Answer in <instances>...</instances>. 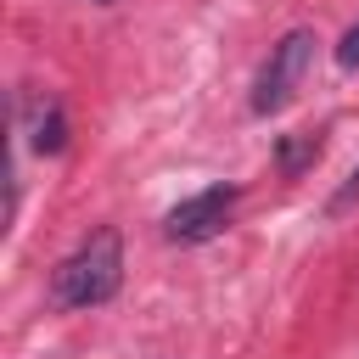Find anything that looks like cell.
Segmentation results:
<instances>
[{"mask_svg": "<svg viewBox=\"0 0 359 359\" xmlns=\"http://www.w3.org/2000/svg\"><path fill=\"white\" fill-rule=\"evenodd\" d=\"M123 286V236L101 224L90 241H79L56 269H50V303L56 309H95Z\"/></svg>", "mask_w": 359, "mask_h": 359, "instance_id": "6da1fadb", "label": "cell"}, {"mask_svg": "<svg viewBox=\"0 0 359 359\" xmlns=\"http://www.w3.org/2000/svg\"><path fill=\"white\" fill-rule=\"evenodd\" d=\"M314 34L309 28H292L275 50H269V62L258 67V84H252V112L258 118H269V112H280L292 95H297V84H303V73H309V62H314Z\"/></svg>", "mask_w": 359, "mask_h": 359, "instance_id": "7a4b0ae2", "label": "cell"}, {"mask_svg": "<svg viewBox=\"0 0 359 359\" xmlns=\"http://www.w3.org/2000/svg\"><path fill=\"white\" fill-rule=\"evenodd\" d=\"M230 208H236V185H208V191H196V196H185V202H174L168 208V219H163V236L168 241H213L224 224H230Z\"/></svg>", "mask_w": 359, "mask_h": 359, "instance_id": "3957f363", "label": "cell"}, {"mask_svg": "<svg viewBox=\"0 0 359 359\" xmlns=\"http://www.w3.org/2000/svg\"><path fill=\"white\" fill-rule=\"evenodd\" d=\"M275 157H280V174H303V168L320 157V135H286V140L275 146Z\"/></svg>", "mask_w": 359, "mask_h": 359, "instance_id": "277c9868", "label": "cell"}, {"mask_svg": "<svg viewBox=\"0 0 359 359\" xmlns=\"http://www.w3.org/2000/svg\"><path fill=\"white\" fill-rule=\"evenodd\" d=\"M28 140H34V151H62V146H67V123H62V107H45Z\"/></svg>", "mask_w": 359, "mask_h": 359, "instance_id": "5b68a950", "label": "cell"}, {"mask_svg": "<svg viewBox=\"0 0 359 359\" xmlns=\"http://www.w3.org/2000/svg\"><path fill=\"white\" fill-rule=\"evenodd\" d=\"M337 62H342V67H359V22L337 39Z\"/></svg>", "mask_w": 359, "mask_h": 359, "instance_id": "8992f818", "label": "cell"}, {"mask_svg": "<svg viewBox=\"0 0 359 359\" xmlns=\"http://www.w3.org/2000/svg\"><path fill=\"white\" fill-rule=\"evenodd\" d=\"M353 196H359V168H353V174H348V180H342V191H337V196H331V213H337V208H348V202H353Z\"/></svg>", "mask_w": 359, "mask_h": 359, "instance_id": "52a82bcc", "label": "cell"}, {"mask_svg": "<svg viewBox=\"0 0 359 359\" xmlns=\"http://www.w3.org/2000/svg\"><path fill=\"white\" fill-rule=\"evenodd\" d=\"M95 6H107V0H95Z\"/></svg>", "mask_w": 359, "mask_h": 359, "instance_id": "ba28073f", "label": "cell"}]
</instances>
